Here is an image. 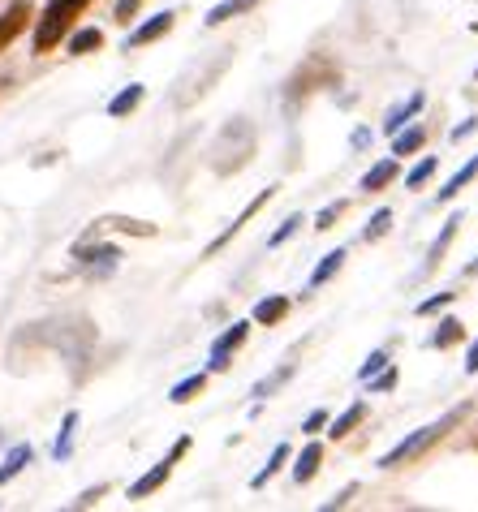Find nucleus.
<instances>
[{
  "label": "nucleus",
  "mask_w": 478,
  "mask_h": 512,
  "mask_svg": "<svg viewBox=\"0 0 478 512\" xmlns=\"http://www.w3.org/2000/svg\"><path fill=\"white\" fill-rule=\"evenodd\" d=\"M100 495H104V487H91V491H82L78 500H74V508H91L95 500H100Z\"/></svg>",
  "instance_id": "4c0bfd02"
},
{
  "label": "nucleus",
  "mask_w": 478,
  "mask_h": 512,
  "mask_svg": "<svg viewBox=\"0 0 478 512\" xmlns=\"http://www.w3.org/2000/svg\"><path fill=\"white\" fill-rule=\"evenodd\" d=\"M186 452H190V439L186 435H181L177 439V444H173V452H168V457L156 465V469H151V474H143V478H138L134 482V487H130V500H147V495L151 491H160L164 487V482H168V474H173V465L181 461V457H186Z\"/></svg>",
  "instance_id": "20e7f679"
},
{
  "label": "nucleus",
  "mask_w": 478,
  "mask_h": 512,
  "mask_svg": "<svg viewBox=\"0 0 478 512\" xmlns=\"http://www.w3.org/2000/svg\"><path fill=\"white\" fill-rule=\"evenodd\" d=\"M285 379H293V366H280V371H272L267 379H259V383H255V392H250V396H259V401H263V396H272Z\"/></svg>",
  "instance_id": "cd10ccee"
},
{
  "label": "nucleus",
  "mask_w": 478,
  "mask_h": 512,
  "mask_svg": "<svg viewBox=\"0 0 478 512\" xmlns=\"http://www.w3.org/2000/svg\"><path fill=\"white\" fill-rule=\"evenodd\" d=\"M453 302H457V293H435L427 302H418V315H440V310L453 306Z\"/></svg>",
  "instance_id": "7c9ffc66"
},
{
  "label": "nucleus",
  "mask_w": 478,
  "mask_h": 512,
  "mask_svg": "<svg viewBox=\"0 0 478 512\" xmlns=\"http://www.w3.org/2000/svg\"><path fill=\"white\" fill-rule=\"evenodd\" d=\"M345 207H349L345 198H341V203H328V207H323L319 216H315V229H319V233H323V229H332V224L341 220V211H345Z\"/></svg>",
  "instance_id": "2f4dec72"
},
{
  "label": "nucleus",
  "mask_w": 478,
  "mask_h": 512,
  "mask_svg": "<svg viewBox=\"0 0 478 512\" xmlns=\"http://www.w3.org/2000/svg\"><path fill=\"white\" fill-rule=\"evenodd\" d=\"M466 414H470V405H457V409H448V414H444L440 422H431V426H423V431L405 435L397 448H392V452H384V461H379V465H384V469H392V465H405L410 457H418V452H427V448L435 444V439H444V435L453 431V426H457L461 418H466Z\"/></svg>",
  "instance_id": "f03ea898"
},
{
  "label": "nucleus",
  "mask_w": 478,
  "mask_h": 512,
  "mask_svg": "<svg viewBox=\"0 0 478 512\" xmlns=\"http://www.w3.org/2000/svg\"><path fill=\"white\" fill-rule=\"evenodd\" d=\"M388 229H392V211H388V207H379L375 216H371V224H367V229H362V241H379V237H384Z\"/></svg>",
  "instance_id": "bb28decb"
},
{
  "label": "nucleus",
  "mask_w": 478,
  "mask_h": 512,
  "mask_svg": "<svg viewBox=\"0 0 478 512\" xmlns=\"http://www.w3.org/2000/svg\"><path fill=\"white\" fill-rule=\"evenodd\" d=\"M435 168H440V160H435V155H427L423 164H414L410 173H405V186H410V190H418V186H423V181L435 173Z\"/></svg>",
  "instance_id": "c85d7f7f"
},
{
  "label": "nucleus",
  "mask_w": 478,
  "mask_h": 512,
  "mask_svg": "<svg viewBox=\"0 0 478 512\" xmlns=\"http://www.w3.org/2000/svg\"><path fill=\"white\" fill-rule=\"evenodd\" d=\"M384 366H388V353H384V349H375V353H371V358H367V362H362V366H358V379H371L375 371H384Z\"/></svg>",
  "instance_id": "f704fd0d"
},
{
  "label": "nucleus",
  "mask_w": 478,
  "mask_h": 512,
  "mask_svg": "<svg viewBox=\"0 0 478 512\" xmlns=\"http://www.w3.org/2000/svg\"><path fill=\"white\" fill-rule=\"evenodd\" d=\"M74 431H78V414H65L61 422V439H56V461H65L74 452Z\"/></svg>",
  "instance_id": "393cba45"
},
{
  "label": "nucleus",
  "mask_w": 478,
  "mask_h": 512,
  "mask_svg": "<svg viewBox=\"0 0 478 512\" xmlns=\"http://www.w3.org/2000/svg\"><path fill=\"white\" fill-rule=\"evenodd\" d=\"M259 0H224V5H216L212 13H207V26H220V22H229V18H237V13H250Z\"/></svg>",
  "instance_id": "412c9836"
},
{
  "label": "nucleus",
  "mask_w": 478,
  "mask_h": 512,
  "mask_svg": "<svg viewBox=\"0 0 478 512\" xmlns=\"http://www.w3.org/2000/svg\"><path fill=\"white\" fill-rule=\"evenodd\" d=\"M267 198H272V190H259V198H255V203H250V207L242 211V216H237V220L229 224V229H224V233H220V237L212 241V246H207V254H216L220 246H229V241H233V233H237V229H246V224H250V216H255V211H259V207L267 203Z\"/></svg>",
  "instance_id": "9b49d317"
},
{
  "label": "nucleus",
  "mask_w": 478,
  "mask_h": 512,
  "mask_svg": "<svg viewBox=\"0 0 478 512\" xmlns=\"http://www.w3.org/2000/svg\"><path fill=\"white\" fill-rule=\"evenodd\" d=\"M224 65H229V52H224V56H220V61H212V65H207V74H203V82H207V78H216V74H220V69H224ZM194 95H203V87H194V91H186V95H177V104H190V99H194Z\"/></svg>",
  "instance_id": "473e14b6"
},
{
  "label": "nucleus",
  "mask_w": 478,
  "mask_h": 512,
  "mask_svg": "<svg viewBox=\"0 0 478 512\" xmlns=\"http://www.w3.org/2000/svg\"><path fill=\"white\" fill-rule=\"evenodd\" d=\"M354 491H358V487H345L341 495H336V500H328V504H323V508H328V512H332V508H345L349 500H354Z\"/></svg>",
  "instance_id": "58836bf2"
},
{
  "label": "nucleus",
  "mask_w": 478,
  "mask_h": 512,
  "mask_svg": "<svg viewBox=\"0 0 478 512\" xmlns=\"http://www.w3.org/2000/svg\"><path fill=\"white\" fill-rule=\"evenodd\" d=\"M319 465H323V448H319V444H306L302 457H298V465H293V478H298V482H311V478L319 474Z\"/></svg>",
  "instance_id": "2eb2a0df"
},
{
  "label": "nucleus",
  "mask_w": 478,
  "mask_h": 512,
  "mask_svg": "<svg viewBox=\"0 0 478 512\" xmlns=\"http://www.w3.org/2000/svg\"><path fill=\"white\" fill-rule=\"evenodd\" d=\"M246 336H250V323H233L229 332H224V336L216 340V345H212V362H207V366H212V371H229V358H233V349L242 345Z\"/></svg>",
  "instance_id": "39448f33"
},
{
  "label": "nucleus",
  "mask_w": 478,
  "mask_h": 512,
  "mask_svg": "<svg viewBox=\"0 0 478 512\" xmlns=\"http://www.w3.org/2000/svg\"><path fill=\"white\" fill-rule=\"evenodd\" d=\"M474 177H478V155H470V164L461 168V173H453V181H448V186H444L440 194H435V198H440V203H453V198H457V190H466Z\"/></svg>",
  "instance_id": "a211bd4d"
},
{
  "label": "nucleus",
  "mask_w": 478,
  "mask_h": 512,
  "mask_svg": "<svg viewBox=\"0 0 478 512\" xmlns=\"http://www.w3.org/2000/svg\"><path fill=\"white\" fill-rule=\"evenodd\" d=\"M168 31H173V13H156V18H151V22H143V26H138V31H134L130 39H125V48H143V44H156V39H160V35H168Z\"/></svg>",
  "instance_id": "9d476101"
},
{
  "label": "nucleus",
  "mask_w": 478,
  "mask_h": 512,
  "mask_svg": "<svg viewBox=\"0 0 478 512\" xmlns=\"http://www.w3.org/2000/svg\"><path fill=\"white\" fill-rule=\"evenodd\" d=\"M302 224H306L302 216H289V220H285V224H280V229H276L272 237H267V246H272V250H276V246H285V241H289L293 233H298V229H302Z\"/></svg>",
  "instance_id": "c756f323"
},
{
  "label": "nucleus",
  "mask_w": 478,
  "mask_h": 512,
  "mask_svg": "<svg viewBox=\"0 0 478 512\" xmlns=\"http://www.w3.org/2000/svg\"><path fill=\"white\" fill-rule=\"evenodd\" d=\"M461 220H466V216H461V211H457V216L453 220H444V229H440V237H435L431 241V254H427V272H435V267H440V259H444V250L448 246H453V237H457V224Z\"/></svg>",
  "instance_id": "f8f14e48"
},
{
  "label": "nucleus",
  "mask_w": 478,
  "mask_h": 512,
  "mask_svg": "<svg viewBox=\"0 0 478 512\" xmlns=\"http://www.w3.org/2000/svg\"><path fill=\"white\" fill-rule=\"evenodd\" d=\"M362 414H367V405L358 401V405H349V409H345V414L336 418V422H328V426H332V439H345V435H349V431H354V426L362 422Z\"/></svg>",
  "instance_id": "5701e85b"
},
{
  "label": "nucleus",
  "mask_w": 478,
  "mask_h": 512,
  "mask_svg": "<svg viewBox=\"0 0 478 512\" xmlns=\"http://www.w3.org/2000/svg\"><path fill=\"white\" fill-rule=\"evenodd\" d=\"M466 371H470V375H478V340H474V345H470V358H466Z\"/></svg>",
  "instance_id": "ea45409f"
},
{
  "label": "nucleus",
  "mask_w": 478,
  "mask_h": 512,
  "mask_svg": "<svg viewBox=\"0 0 478 512\" xmlns=\"http://www.w3.org/2000/svg\"><path fill=\"white\" fill-rule=\"evenodd\" d=\"M423 104H427V95L423 91H414L410 99H401L397 108H388V117H384V134H397L401 125H410L418 112H423Z\"/></svg>",
  "instance_id": "6e6552de"
},
{
  "label": "nucleus",
  "mask_w": 478,
  "mask_h": 512,
  "mask_svg": "<svg viewBox=\"0 0 478 512\" xmlns=\"http://www.w3.org/2000/svg\"><path fill=\"white\" fill-rule=\"evenodd\" d=\"M474 130H478V117H470V121H461V125H457V130H453V134H448V138H453V142H461V138H470Z\"/></svg>",
  "instance_id": "e433bc0d"
},
{
  "label": "nucleus",
  "mask_w": 478,
  "mask_h": 512,
  "mask_svg": "<svg viewBox=\"0 0 478 512\" xmlns=\"http://www.w3.org/2000/svg\"><path fill=\"white\" fill-rule=\"evenodd\" d=\"M91 0H48L44 18H39V31H35V52H52L61 44V35L74 26V18L87 9Z\"/></svg>",
  "instance_id": "7ed1b4c3"
},
{
  "label": "nucleus",
  "mask_w": 478,
  "mask_h": 512,
  "mask_svg": "<svg viewBox=\"0 0 478 512\" xmlns=\"http://www.w3.org/2000/svg\"><path fill=\"white\" fill-rule=\"evenodd\" d=\"M289 457H293L289 444H276V448H272V457H267V465L255 474V487H267V482H272V474H280V469L289 465Z\"/></svg>",
  "instance_id": "6ab92c4d"
},
{
  "label": "nucleus",
  "mask_w": 478,
  "mask_h": 512,
  "mask_svg": "<svg viewBox=\"0 0 478 512\" xmlns=\"http://www.w3.org/2000/svg\"><path fill=\"white\" fill-rule=\"evenodd\" d=\"M26 22H31V0H13V5L0 13V48H9L13 39L22 35Z\"/></svg>",
  "instance_id": "423d86ee"
},
{
  "label": "nucleus",
  "mask_w": 478,
  "mask_h": 512,
  "mask_svg": "<svg viewBox=\"0 0 478 512\" xmlns=\"http://www.w3.org/2000/svg\"><path fill=\"white\" fill-rule=\"evenodd\" d=\"M250 155H255V125L246 117H233L212 142V168L220 177H229L250 160Z\"/></svg>",
  "instance_id": "f257e3e1"
},
{
  "label": "nucleus",
  "mask_w": 478,
  "mask_h": 512,
  "mask_svg": "<svg viewBox=\"0 0 478 512\" xmlns=\"http://www.w3.org/2000/svg\"><path fill=\"white\" fill-rule=\"evenodd\" d=\"M31 457H35V452H31V444H18V448H13L9 457H5V465H0V487H5L9 478H18L22 469L31 465Z\"/></svg>",
  "instance_id": "dca6fc26"
},
{
  "label": "nucleus",
  "mask_w": 478,
  "mask_h": 512,
  "mask_svg": "<svg viewBox=\"0 0 478 512\" xmlns=\"http://www.w3.org/2000/svg\"><path fill=\"white\" fill-rule=\"evenodd\" d=\"M362 383H367V388H371V392H392V388H397V371H392V366H388V371H384V375H379V371H375L371 379H362Z\"/></svg>",
  "instance_id": "72a5a7b5"
},
{
  "label": "nucleus",
  "mask_w": 478,
  "mask_h": 512,
  "mask_svg": "<svg viewBox=\"0 0 478 512\" xmlns=\"http://www.w3.org/2000/svg\"><path fill=\"white\" fill-rule=\"evenodd\" d=\"M345 254H349L345 246H341V250H332V254H323V263L311 272V289H319V284H328L336 272H341V267H345Z\"/></svg>",
  "instance_id": "f3484780"
},
{
  "label": "nucleus",
  "mask_w": 478,
  "mask_h": 512,
  "mask_svg": "<svg viewBox=\"0 0 478 512\" xmlns=\"http://www.w3.org/2000/svg\"><path fill=\"white\" fill-rule=\"evenodd\" d=\"M423 138H427L423 125H410V130L401 125V130L392 134V155H414L418 147H423Z\"/></svg>",
  "instance_id": "4468645a"
},
{
  "label": "nucleus",
  "mask_w": 478,
  "mask_h": 512,
  "mask_svg": "<svg viewBox=\"0 0 478 512\" xmlns=\"http://www.w3.org/2000/svg\"><path fill=\"white\" fill-rule=\"evenodd\" d=\"M138 104H143V87H138V82H134V87H125V91H121V95L108 104V117H130V112H134Z\"/></svg>",
  "instance_id": "aec40b11"
},
{
  "label": "nucleus",
  "mask_w": 478,
  "mask_h": 512,
  "mask_svg": "<svg viewBox=\"0 0 478 512\" xmlns=\"http://www.w3.org/2000/svg\"><path fill=\"white\" fill-rule=\"evenodd\" d=\"M203 383H207V375H190V379H181L173 392H168V401L173 405H186V401H194V396L203 392Z\"/></svg>",
  "instance_id": "b1692460"
},
{
  "label": "nucleus",
  "mask_w": 478,
  "mask_h": 512,
  "mask_svg": "<svg viewBox=\"0 0 478 512\" xmlns=\"http://www.w3.org/2000/svg\"><path fill=\"white\" fill-rule=\"evenodd\" d=\"M289 315V297L285 293H276V297H263V302L255 306V323H280V319H285Z\"/></svg>",
  "instance_id": "ddd939ff"
},
{
  "label": "nucleus",
  "mask_w": 478,
  "mask_h": 512,
  "mask_svg": "<svg viewBox=\"0 0 478 512\" xmlns=\"http://www.w3.org/2000/svg\"><path fill=\"white\" fill-rule=\"evenodd\" d=\"M74 254H78V263L87 267L91 276L112 272V267H117V259H121V250H117V246H78Z\"/></svg>",
  "instance_id": "0eeeda50"
},
{
  "label": "nucleus",
  "mask_w": 478,
  "mask_h": 512,
  "mask_svg": "<svg viewBox=\"0 0 478 512\" xmlns=\"http://www.w3.org/2000/svg\"><path fill=\"white\" fill-rule=\"evenodd\" d=\"M474 82H478V69H474Z\"/></svg>",
  "instance_id": "a19ab883"
},
{
  "label": "nucleus",
  "mask_w": 478,
  "mask_h": 512,
  "mask_svg": "<svg viewBox=\"0 0 478 512\" xmlns=\"http://www.w3.org/2000/svg\"><path fill=\"white\" fill-rule=\"evenodd\" d=\"M397 177H401V168H397V160L388 155V160H379V164H371V168H367V177L358 181V190H362V194H375V190L392 186Z\"/></svg>",
  "instance_id": "1a4fd4ad"
},
{
  "label": "nucleus",
  "mask_w": 478,
  "mask_h": 512,
  "mask_svg": "<svg viewBox=\"0 0 478 512\" xmlns=\"http://www.w3.org/2000/svg\"><path fill=\"white\" fill-rule=\"evenodd\" d=\"M328 422H332V418H328V409H315V414L306 418V426H302V431H306V435H319V431H323V426H328Z\"/></svg>",
  "instance_id": "c9c22d12"
},
{
  "label": "nucleus",
  "mask_w": 478,
  "mask_h": 512,
  "mask_svg": "<svg viewBox=\"0 0 478 512\" xmlns=\"http://www.w3.org/2000/svg\"><path fill=\"white\" fill-rule=\"evenodd\" d=\"M457 340H466V327H461L457 319H444V323H440V332L431 336V349H453Z\"/></svg>",
  "instance_id": "4be33fe9"
},
{
  "label": "nucleus",
  "mask_w": 478,
  "mask_h": 512,
  "mask_svg": "<svg viewBox=\"0 0 478 512\" xmlns=\"http://www.w3.org/2000/svg\"><path fill=\"white\" fill-rule=\"evenodd\" d=\"M100 44H104V35L91 26V31H78L74 39H69V52H74V56H87V52H95Z\"/></svg>",
  "instance_id": "a878e982"
}]
</instances>
